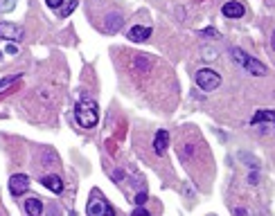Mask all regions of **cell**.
Segmentation results:
<instances>
[{
  "label": "cell",
  "instance_id": "cell-6",
  "mask_svg": "<svg viewBox=\"0 0 275 216\" xmlns=\"http://www.w3.org/2000/svg\"><path fill=\"white\" fill-rule=\"evenodd\" d=\"M27 187H30V178L25 174H14L9 178V194L12 196H23L27 191Z\"/></svg>",
  "mask_w": 275,
  "mask_h": 216
},
{
  "label": "cell",
  "instance_id": "cell-15",
  "mask_svg": "<svg viewBox=\"0 0 275 216\" xmlns=\"http://www.w3.org/2000/svg\"><path fill=\"white\" fill-rule=\"evenodd\" d=\"M21 77H23L21 72H16V75H12V77H5V79H0V90H5V88H9L12 84H16Z\"/></svg>",
  "mask_w": 275,
  "mask_h": 216
},
{
  "label": "cell",
  "instance_id": "cell-14",
  "mask_svg": "<svg viewBox=\"0 0 275 216\" xmlns=\"http://www.w3.org/2000/svg\"><path fill=\"white\" fill-rule=\"evenodd\" d=\"M77 3H79V0H66L64 7H59V16H61V18H66V16H68V14L72 12V9L77 7Z\"/></svg>",
  "mask_w": 275,
  "mask_h": 216
},
{
  "label": "cell",
  "instance_id": "cell-4",
  "mask_svg": "<svg viewBox=\"0 0 275 216\" xmlns=\"http://www.w3.org/2000/svg\"><path fill=\"white\" fill-rule=\"evenodd\" d=\"M194 79H196V86H199L201 90H205V93H212V90H216L221 86V77L210 68H201L194 75Z\"/></svg>",
  "mask_w": 275,
  "mask_h": 216
},
{
  "label": "cell",
  "instance_id": "cell-20",
  "mask_svg": "<svg viewBox=\"0 0 275 216\" xmlns=\"http://www.w3.org/2000/svg\"><path fill=\"white\" fill-rule=\"evenodd\" d=\"M203 36H219V34H216V30H212V27H210V30H203Z\"/></svg>",
  "mask_w": 275,
  "mask_h": 216
},
{
  "label": "cell",
  "instance_id": "cell-11",
  "mask_svg": "<svg viewBox=\"0 0 275 216\" xmlns=\"http://www.w3.org/2000/svg\"><path fill=\"white\" fill-rule=\"evenodd\" d=\"M41 182H43L45 189L52 191V194H61V191H64V182H61L59 176H43Z\"/></svg>",
  "mask_w": 275,
  "mask_h": 216
},
{
  "label": "cell",
  "instance_id": "cell-12",
  "mask_svg": "<svg viewBox=\"0 0 275 216\" xmlns=\"http://www.w3.org/2000/svg\"><path fill=\"white\" fill-rule=\"evenodd\" d=\"M273 119H275L273 110H257V113L253 115V119H250V124H253V126H257V124L266 122L268 126H273Z\"/></svg>",
  "mask_w": 275,
  "mask_h": 216
},
{
  "label": "cell",
  "instance_id": "cell-19",
  "mask_svg": "<svg viewBox=\"0 0 275 216\" xmlns=\"http://www.w3.org/2000/svg\"><path fill=\"white\" fill-rule=\"evenodd\" d=\"M133 214H136V216H149V212H147V209H142V207L133 209Z\"/></svg>",
  "mask_w": 275,
  "mask_h": 216
},
{
  "label": "cell",
  "instance_id": "cell-16",
  "mask_svg": "<svg viewBox=\"0 0 275 216\" xmlns=\"http://www.w3.org/2000/svg\"><path fill=\"white\" fill-rule=\"evenodd\" d=\"M16 7V0H0V14H9Z\"/></svg>",
  "mask_w": 275,
  "mask_h": 216
},
{
  "label": "cell",
  "instance_id": "cell-18",
  "mask_svg": "<svg viewBox=\"0 0 275 216\" xmlns=\"http://www.w3.org/2000/svg\"><path fill=\"white\" fill-rule=\"evenodd\" d=\"M147 203V194H144V191H140V194L136 196V205H144Z\"/></svg>",
  "mask_w": 275,
  "mask_h": 216
},
{
  "label": "cell",
  "instance_id": "cell-5",
  "mask_svg": "<svg viewBox=\"0 0 275 216\" xmlns=\"http://www.w3.org/2000/svg\"><path fill=\"white\" fill-rule=\"evenodd\" d=\"M0 38L9 43H18L25 38V30L21 25H14V23H0Z\"/></svg>",
  "mask_w": 275,
  "mask_h": 216
},
{
  "label": "cell",
  "instance_id": "cell-1",
  "mask_svg": "<svg viewBox=\"0 0 275 216\" xmlns=\"http://www.w3.org/2000/svg\"><path fill=\"white\" fill-rule=\"evenodd\" d=\"M75 117L81 128H95L97 126V119H99L97 104H95L93 99H81L75 108Z\"/></svg>",
  "mask_w": 275,
  "mask_h": 216
},
{
  "label": "cell",
  "instance_id": "cell-8",
  "mask_svg": "<svg viewBox=\"0 0 275 216\" xmlns=\"http://www.w3.org/2000/svg\"><path fill=\"white\" fill-rule=\"evenodd\" d=\"M221 14H224L226 18H241L246 14V7L237 0H230V3H226L224 7H221Z\"/></svg>",
  "mask_w": 275,
  "mask_h": 216
},
{
  "label": "cell",
  "instance_id": "cell-7",
  "mask_svg": "<svg viewBox=\"0 0 275 216\" xmlns=\"http://www.w3.org/2000/svg\"><path fill=\"white\" fill-rule=\"evenodd\" d=\"M167 147H170V131L160 128L156 133V137H153V151H156V156H165Z\"/></svg>",
  "mask_w": 275,
  "mask_h": 216
},
{
  "label": "cell",
  "instance_id": "cell-17",
  "mask_svg": "<svg viewBox=\"0 0 275 216\" xmlns=\"http://www.w3.org/2000/svg\"><path fill=\"white\" fill-rule=\"evenodd\" d=\"M64 3H66V0H45V5H47L50 9H59Z\"/></svg>",
  "mask_w": 275,
  "mask_h": 216
},
{
  "label": "cell",
  "instance_id": "cell-9",
  "mask_svg": "<svg viewBox=\"0 0 275 216\" xmlns=\"http://www.w3.org/2000/svg\"><path fill=\"white\" fill-rule=\"evenodd\" d=\"M122 23H124L122 14H120V12H113V14H108V16H106L104 30L108 32V34H115V32H120V30H122Z\"/></svg>",
  "mask_w": 275,
  "mask_h": 216
},
{
  "label": "cell",
  "instance_id": "cell-2",
  "mask_svg": "<svg viewBox=\"0 0 275 216\" xmlns=\"http://www.w3.org/2000/svg\"><path fill=\"white\" fill-rule=\"evenodd\" d=\"M230 56H233L235 63L241 65V68L248 72V75H253V77H264V75L268 72V70H266V65H264L262 61H257L255 56L246 54V52H244V50H239V47H233V50H230Z\"/></svg>",
  "mask_w": 275,
  "mask_h": 216
},
{
  "label": "cell",
  "instance_id": "cell-21",
  "mask_svg": "<svg viewBox=\"0 0 275 216\" xmlns=\"http://www.w3.org/2000/svg\"><path fill=\"white\" fill-rule=\"evenodd\" d=\"M7 52H9V54H16V45H14V43H9V45H7Z\"/></svg>",
  "mask_w": 275,
  "mask_h": 216
},
{
  "label": "cell",
  "instance_id": "cell-3",
  "mask_svg": "<svg viewBox=\"0 0 275 216\" xmlns=\"http://www.w3.org/2000/svg\"><path fill=\"white\" fill-rule=\"evenodd\" d=\"M86 214L88 216H115V209L106 203L99 191H93V196L88 200V207H86Z\"/></svg>",
  "mask_w": 275,
  "mask_h": 216
},
{
  "label": "cell",
  "instance_id": "cell-13",
  "mask_svg": "<svg viewBox=\"0 0 275 216\" xmlns=\"http://www.w3.org/2000/svg\"><path fill=\"white\" fill-rule=\"evenodd\" d=\"M25 212L32 216H41L43 214V203L38 198H27L25 200Z\"/></svg>",
  "mask_w": 275,
  "mask_h": 216
},
{
  "label": "cell",
  "instance_id": "cell-10",
  "mask_svg": "<svg viewBox=\"0 0 275 216\" xmlns=\"http://www.w3.org/2000/svg\"><path fill=\"white\" fill-rule=\"evenodd\" d=\"M129 38L133 43H144L147 38H151V27H144V25H133L129 30Z\"/></svg>",
  "mask_w": 275,
  "mask_h": 216
}]
</instances>
